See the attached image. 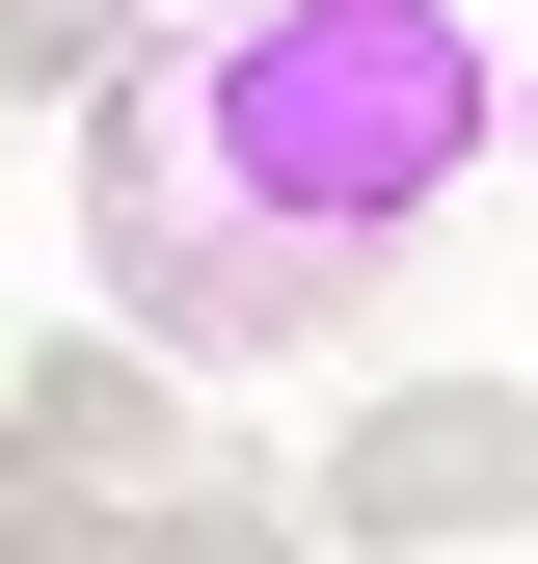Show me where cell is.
<instances>
[{
    "label": "cell",
    "mask_w": 538,
    "mask_h": 564,
    "mask_svg": "<svg viewBox=\"0 0 538 564\" xmlns=\"http://www.w3.org/2000/svg\"><path fill=\"white\" fill-rule=\"evenodd\" d=\"M108 134H82V269H108V349L162 377H269L377 296L458 188L512 162V54L485 0H189L162 54H108Z\"/></svg>",
    "instance_id": "obj_1"
},
{
    "label": "cell",
    "mask_w": 538,
    "mask_h": 564,
    "mask_svg": "<svg viewBox=\"0 0 538 564\" xmlns=\"http://www.w3.org/2000/svg\"><path fill=\"white\" fill-rule=\"evenodd\" d=\"M297 538H351V564H458V538H538V377H377L351 431H323Z\"/></svg>",
    "instance_id": "obj_2"
},
{
    "label": "cell",
    "mask_w": 538,
    "mask_h": 564,
    "mask_svg": "<svg viewBox=\"0 0 538 564\" xmlns=\"http://www.w3.org/2000/svg\"><path fill=\"white\" fill-rule=\"evenodd\" d=\"M0 457H54V484H134V511H162L189 484V403H162V349H28V377H0Z\"/></svg>",
    "instance_id": "obj_3"
}]
</instances>
